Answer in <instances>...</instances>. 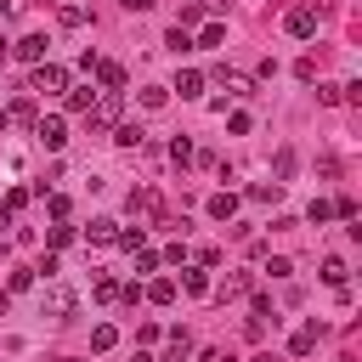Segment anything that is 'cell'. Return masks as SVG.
Here are the masks:
<instances>
[{
  "label": "cell",
  "instance_id": "obj_37",
  "mask_svg": "<svg viewBox=\"0 0 362 362\" xmlns=\"http://www.w3.org/2000/svg\"><path fill=\"white\" fill-rule=\"evenodd\" d=\"M68 6H74V0H68Z\"/></svg>",
  "mask_w": 362,
  "mask_h": 362
},
{
  "label": "cell",
  "instance_id": "obj_25",
  "mask_svg": "<svg viewBox=\"0 0 362 362\" xmlns=\"http://www.w3.org/2000/svg\"><path fill=\"white\" fill-rule=\"evenodd\" d=\"M97 300H119V283L108 278V272H102V278H97Z\"/></svg>",
  "mask_w": 362,
  "mask_h": 362
},
{
  "label": "cell",
  "instance_id": "obj_6",
  "mask_svg": "<svg viewBox=\"0 0 362 362\" xmlns=\"http://www.w3.org/2000/svg\"><path fill=\"white\" fill-rule=\"evenodd\" d=\"M175 90H181V97H187V102H193V97H204V74L181 68V74H175Z\"/></svg>",
  "mask_w": 362,
  "mask_h": 362
},
{
  "label": "cell",
  "instance_id": "obj_3",
  "mask_svg": "<svg viewBox=\"0 0 362 362\" xmlns=\"http://www.w3.org/2000/svg\"><path fill=\"white\" fill-rule=\"evenodd\" d=\"M283 29H289L294 40H311V34H317V12H311V6H300V12H289V23H283Z\"/></svg>",
  "mask_w": 362,
  "mask_h": 362
},
{
  "label": "cell",
  "instance_id": "obj_4",
  "mask_svg": "<svg viewBox=\"0 0 362 362\" xmlns=\"http://www.w3.org/2000/svg\"><path fill=\"white\" fill-rule=\"evenodd\" d=\"M12 57H23V63H45V34H23V40L12 45Z\"/></svg>",
  "mask_w": 362,
  "mask_h": 362
},
{
  "label": "cell",
  "instance_id": "obj_35",
  "mask_svg": "<svg viewBox=\"0 0 362 362\" xmlns=\"http://www.w3.org/2000/svg\"><path fill=\"white\" fill-rule=\"evenodd\" d=\"M249 362H272V356H249Z\"/></svg>",
  "mask_w": 362,
  "mask_h": 362
},
{
  "label": "cell",
  "instance_id": "obj_21",
  "mask_svg": "<svg viewBox=\"0 0 362 362\" xmlns=\"http://www.w3.org/2000/svg\"><path fill=\"white\" fill-rule=\"evenodd\" d=\"M113 142H119V148H136V142H142V130H136V125H119Z\"/></svg>",
  "mask_w": 362,
  "mask_h": 362
},
{
  "label": "cell",
  "instance_id": "obj_5",
  "mask_svg": "<svg viewBox=\"0 0 362 362\" xmlns=\"http://www.w3.org/2000/svg\"><path fill=\"white\" fill-rule=\"evenodd\" d=\"M249 289H255V278H249V272H233V278H226L215 294H221V300H238V294H249Z\"/></svg>",
  "mask_w": 362,
  "mask_h": 362
},
{
  "label": "cell",
  "instance_id": "obj_24",
  "mask_svg": "<svg viewBox=\"0 0 362 362\" xmlns=\"http://www.w3.org/2000/svg\"><path fill=\"white\" fill-rule=\"evenodd\" d=\"M289 175H294V153L283 148V153H278V187H283V181H289Z\"/></svg>",
  "mask_w": 362,
  "mask_h": 362
},
{
  "label": "cell",
  "instance_id": "obj_28",
  "mask_svg": "<svg viewBox=\"0 0 362 362\" xmlns=\"http://www.w3.org/2000/svg\"><path fill=\"white\" fill-rule=\"evenodd\" d=\"M6 113H12V119H23V125H29V119H34V102H29V97H23V102H12V108H6Z\"/></svg>",
  "mask_w": 362,
  "mask_h": 362
},
{
  "label": "cell",
  "instance_id": "obj_31",
  "mask_svg": "<svg viewBox=\"0 0 362 362\" xmlns=\"http://www.w3.org/2000/svg\"><path fill=\"white\" fill-rule=\"evenodd\" d=\"M6 57H12V40H0V63H6Z\"/></svg>",
  "mask_w": 362,
  "mask_h": 362
},
{
  "label": "cell",
  "instance_id": "obj_9",
  "mask_svg": "<svg viewBox=\"0 0 362 362\" xmlns=\"http://www.w3.org/2000/svg\"><path fill=\"white\" fill-rule=\"evenodd\" d=\"M45 311H52V317H68V311H74V294H68V289H52V294H45Z\"/></svg>",
  "mask_w": 362,
  "mask_h": 362
},
{
  "label": "cell",
  "instance_id": "obj_7",
  "mask_svg": "<svg viewBox=\"0 0 362 362\" xmlns=\"http://www.w3.org/2000/svg\"><path fill=\"white\" fill-rule=\"evenodd\" d=\"M317 334H323V329H317V323H306V329L289 340V351H294V356H311V351H317Z\"/></svg>",
  "mask_w": 362,
  "mask_h": 362
},
{
  "label": "cell",
  "instance_id": "obj_8",
  "mask_svg": "<svg viewBox=\"0 0 362 362\" xmlns=\"http://www.w3.org/2000/svg\"><path fill=\"white\" fill-rule=\"evenodd\" d=\"M210 215H215V221H233V215H238V198H233V193H215V198H210Z\"/></svg>",
  "mask_w": 362,
  "mask_h": 362
},
{
  "label": "cell",
  "instance_id": "obj_34",
  "mask_svg": "<svg viewBox=\"0 0 362 362\" xmlns=\"http://www.w3.org/2000/svg\"><path fill=\"white\" fill-rule=\"evenodd\" d=\"M0 12H12V0H0Z\"/></svg>",
  "mask_w": 362,
  "mask_h": 362
},
{
  "label": "cell",
  "instance_id": "obj_32",
  "mask_svg": "<svg viewBox=\"0 0 362 362\" xmlns=\"http://www.w3.org/2000/svg\"><path fill=\"white\" fill-rule=\"evenodd\" d=\"M6 125H12V113H6V108H0V130H6Z\"/></svg>",
  "mask_w": 362,
  "mask_h": 362
},
{
  "label": "cell",
  "instance_id": "obj_26",
  "mask_svg": "<svg viewBox=\"0 0 362 362\" xmlns=\"http://www.w3.org/2000/svg\"><path fill=\"white\" fill-rule=\"evenodd\" d=\"M57 23H63V29H79V23H85V12H79V6H63V12H57Z\"/></svg>",
  "mask_w": 362,
  "mask_h": 362
},
{
  "label": "cell",
  "instance_id": "obj_13",
  "mask_svg": "<svg viewBox=\"0 0 362 362\" xmlns=\"http://www.w3.org/2000/svg\"><path fill=\"white\" fill-rule=\"evenodd\" d=\"M113 233H119L113 221H90V226H85V238H90V244H113Z\"/></svg>",
  "mask_w": 362,
  "mask_h": 362
},
{
  "label": "cell",
  "instance_id": "obj_19",
  "mask_svg": "<svg viewBox=\"0 0 362 362\" xmlns=\"http://www.w3.org/2000/svg\"><path fill=\"white\" fill-rule=\"evenodd\" d=\"M221 40H226V23H204L198 29V45H221Z\"/></svg>",
  "mask_w": 362,
  "mask_h": 362
},
{
  "label": "cell",
  "instance_id": "obj_20",
  "mask_svg": "<svg viewBox=\"0 0 362 362\" xmlns=\"http://www.w3.org/2000/svg\"><path fill=\"white\" fill-rule=\"evenodd\" d=\"M148 294H153V300H159V306H170V300H175V283H170V278H159V283H153V289H148Z\"/></svg>",
  "mask_w": 362,
  "mask_h": 362
},
{
  "label": "cell",
  "instance_id": "obj_23",
  "mask_svg": "<svg viewBox=\"0 0 362 362\" xmlns=\"http://www.w3.org/2000/svg\"><path fill=\"white\" fill-rule=\"evenodd\" d=\"M113 340H119V334H113V329H108V323H102V329H97V334H90V351H108V345H113Z\"/></svg>",
  "mask_w": 362,
  "mask_h": 362
},
{
  "label": "cell",
  "instance_id": "obj_15",
  "mask_svg": "<svg viewBox=\"0 0 362 362\" xmlns=\"http://www.w3.org/2000/svg\"><path fill=\"white\" fill-rule=\"evenodd\" d=\"M142 238H148L142 226H125V233H113V244H119V249H142Z\"/></svg>",
  "mask_w": 362,
  "mask_h": 362
},
{
  "label": "cell",
  "instance_id": "obj_18",
  "mask_svg": "<svg viewBox=\"0 0 362 362\" xmlns=\"http://www.w3.org/2000/svg\"><path fill=\"white\" fill-rule=\"evenodd\" d=\"M164 45H170L175 57H181V52H193V40H187V29H170V34H164Z\"/></svg>",
  "mask_w": 362,
  "mask_h": 362
},
{
  "label": "cell",
  "instance_id": "obj_12",
  "mask_svg": "<svg viewBox=\"0 0 362 362\" xmlns=\"http://www.w3.org/2000/svg\"><path fill=\"white\" fill-rule=\"evenodd\" d=\"M323 283H329V289H340V283H345V260H340V255H329V260H323Z\"/></svg>",
  "mask_w": 362,
  "mask_h": 362
},
{
  "label": "cell",
  "instance_id": "obj_22",
  "mask_svg": "<svg viewBox=\"0 0 362 362\" xmlns=\"http://www.w3.org/2000/svg\"><path fill=\"white\" fill-rule=\"evenodd\" d=\"M170 159H175V164L193 159V142H187V136H175V142H170Z\"/></svg>",
  "mask_w": 362,
  "mask_h": 362
},
{
  "label": "cell",
  "instance_id": "obj_30",
  "mask_svg": "<svg viewBox=\"0 0 362 362\" xmlns=\"http://www.w3.org/2000/svg\"><path fill=\"white\" fill-rule=\"evenodd\" d=\"M6 311H12V294H6V289H0V317H6Z\"/></svg>",
  "mask_w": 362,
  "mask_h": 362
},
{
  "label": "cell",
  "instance_id": "obj_33",
  "mask_svg": "<svg viewBox=\"0 0 362 362\" xmlns=\"http://www.w3.org/2000/svg\"><path fill=\"white\" fill-rule=\"evenodd\" d=\"M130 362H153V356H148V351H136V356H130Z\"/></svg>",
  "mask_w": 362,
  "mask_h": 362
},
{
  "label": "cell",
  "instance_id": "obj_27",
  "mask_svg": "<svg viewBox=\"0 0 362 362\" xmlns=\"http://www.w3.org/2000/svg\"><path fill=\"white\" fill-rule=\"evenodd\" d=\"M249 198H260V204H272V198H278V181H272V187H266V181H255V187H249Z\"/></svg>",
  "mask_w": 362,
  "mask_h": 362
},
{
  "label": "cell",
  "instance_id": "obj_2",
  "mask_svg": "<svg viewBox=\"0 0 362 362\" xmlns=\"http://www.w3.org/2000/svg\"><path fill=\"white\" fill-rule=\"evenodd\" d=\"M34 136H40V142H45V148L57 153V148L68 142V125H63V119H40V125H34Z\"/></svg>",
  "mask_w": 362,
  "mask_h": 362
},
{
  "label": "cell",
  "instance_id": "obj_10",
  "mask_svg": "<svg viewBox=\"0 0 362 362\" xmlns=\"http://www.w3.org/2000/svg\"><path fill=\"white\" fill-rule=\"evenodd\" d=\"M97 79H102L108 90H125V68H119V63H97Z\"/></svg>",
  "mask_w": 362,
  "mask_h": 362
},
{
  "label": "cell",
  "instance_id": "obj_36",
  "mask_svg": "<svg viewBox=\"0 0 362 362\" xmlns=\"http://www.w3.org/2000/svg\"><path fill=\"white\" fill-rule=\"evenodd\" d=\"M63 362H74V356H63Z\"/></svg>",
  "mask_w": 362,
  "mask_h": 362
},
{
  "label": "cell",
  "instance_id": "obj_14",
  "mask_svg": "<svg viewBox=\"0 0 362 362\" xmlns=\"http://www.w3.org/2000/svg\"><path fill=\"white\" fill-rule=\"evenodd\" d=\"M90 102H97V90H90V85L68 90V108H74V113H90Z\"/></svg>",
  "mask_w": 362,
  "mask_h": 362
},
{
  "label": "cell",
  "instance_id": "obj_11",
  "mask_svg": "<svg viewBox=\"0 0 362 362\" xmlns=\"http://www.w3.org/2000/svg\"><path fill=\"white\" fill-rule=\"evenodd\" d=\"M221 85L233 90V97H255V79L249 74H221Z\"/></svg>",
  "mask_w": 362,
  "mask_h": 362
},
{
  "label": "cell",
  "instance_id": "obj_16",
  "mask_svg": "<svg viewBox=\"0 0 362 362\" xmlns=\"http://www.w3.org/2000/svg\"><path fill=\"white\" fill-rule=\"evenodd\" d=\"M204 272H210V266H198V272H181V283H187V294H204V289H210V278H204Z\"/></svg>",
  "mask_w": 362,
  "mask_h": 362
},
{
  "label": "cell",
  "instance_id": "obj_17",
  "mask_svg": "<svg viewBox=\"0 0 362 362\" xmlns=\"http://www.w3.org/2000/svg\"><path fill=\"white\" fill-rule=\"evenodd\" d=\"M193 351V334L187 329H170V356H187Z\"/></svg>",
  "mask_w": 362,
  "mask_h": 362
},
{
  "label": "cell",
  "instance_id": "obj_1",
  "mask_svg": "<svg viewBox=\"0 0 362 362\" xmlns=\"http://www.w3.org/2000/svg\"><path fill=\"white\" fill-rule=\"evenodd\" d=\"M29 90L57 97V90H68V68H57V63H34V85H29Z\"/></svg>",
  "mask_w": 362,
  "mask_h": 362
},
{
  "label": "cell",
  "instance_id": "obj_29",
  "mask_svg": "<svg viewBox=\"0 0 362 362\" xmlns=\"http://www.w3.org/2000/svg\"><path fill=\"white\" fill-rule=\"evenodd\" d=\"M119 6H125V12H148L153 0H119Z\"/></svg>",
  "mask_w": 362,
  "mask_h": 362
}]
</instances>
